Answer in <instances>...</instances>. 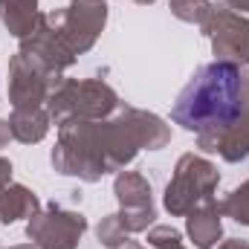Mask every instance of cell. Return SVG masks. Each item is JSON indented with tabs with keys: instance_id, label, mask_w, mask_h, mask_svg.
<instances>
[{
	"instance_id": "6da1fadb",
	"label": "cell",
	"mask_w": 249,
	"mask_h": 249,
	"mask_svg": "<svg viewBox=\"0 0 249 249\" xmlns=\"http://www.w3.org/2000/svg\"><path fill=\"white\" fill-rule=\"evenodd\" d=\"M241 72L235 64L214 61L200 67L183 87L171 116L186 130L226 127L241 116Z\"/></svg>"
}]
</instances>
